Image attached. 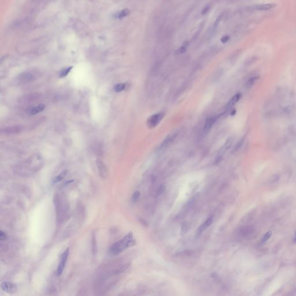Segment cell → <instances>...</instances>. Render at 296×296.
I'll use <instances>...</instances> for the list:
<instances>
[{
	"instance_id": "cell-8",
	"label": "cell",
	"mask_w": 296,
	"mask_h": 296,
	"mask_svg": "<svg viewBox=\"0 0 296 296\" xmlns=\"http://www.w3.org/2000/svg\"><path fill=\"white\" fill-rule=\"evenodd\" d=\"M1 287L3 291L9 294H13L17 291L16 285L12 282H3L1 285Z\"/></svg>"
},
{
	"instance_id": "cell-27",
	"label": "cell",
	"mask_w": 296,
	"mask_h": 296,
	"mask_svg": "<svg viewBox=\"0 0 296 296\" xmlns=\"http://www.w3.org/2000/svg\"><path fill=\"white\" fill-rule=\"evenodd\" d=\"M165 189V186L164 185H160L157 190V192H156L157 196H160L161 194H162V193L164 192Z\"/></svg>"
},
{
	"instance_id": "cell-6",
	"label": "cell",
	"mask_w": 296,
	"mask_h": 296,
	"mask_svg": "<svg viewBox=\"0 0 296 296\" xmlns=\"http://www.w3.org/2000/svg\"><path fill=\"white\" fill-rule=\"evenodd\" d=\"M96 164L100 176L103 179H106L109 175V171L104 163L100 159L96 160Z\"/></svg>"
},
{
	"instance_id": "cell-28",
	"label": "cell",
	"mask_w": 296,
	"mask_h": 296,
	"mask_svg": "<svg viewBox=\"0 0 296 296\" xmlns=\"http://www.w3.org/2000/svg\"><path fill=\"white\" fill-rule=\"evenodd\" d=\"M231 144H232V139L231 138H229L227 139V142H226L224 146V148L225 150H227L229 148L231 147Z\"/></svg>"
},
{
	"instance_id": "cell-5",
	"label": "cell",
	"mask_w": 296,
	"mask_h": 296,
	"mask_svg": "<svg viewBox=\"0 0 296 296\" xmlns=\"http://www.w3.org/2000/svg\"><path fill=\"white\" fill-rule=\"evenodd\" d=\"M276 5L275 4H258L253 6L249 7L247 8V11H268L275 8Z\"/></svg>"
},
{
	"instance_id": "cell-30",
	"label": "cell",
	"mask_w": 296,
	"mask_h": 296,
	"mask_svg": "<svg viewBox=\"0 0 296 296\" xmlns=\"http://www.w3.org/2000/svg\"><path fill=\"white\" fill-rule=\"evenodd\" d=\"M136 244V242L134 240H130V241H129V242L127 243V248H130V247H131V246H134Z\"/></svg>"
},
{
	"instance_id": "cell-18",
	"label": "cell",
	"mask_w": 296,
	"mask_h": 296,
	"mask_svg": "<svg viewBox=\"0 0 296 296\" xmlns=\"http://www.w3.org/2000/svg\"><path fill=\"white\" fill-rule=\"evenodd\" d=\"M204 25H205L204 21H202V22H201V24H200V25H199V27H198V28L197 31L195 33V34H194V35H193V37H192V40L193 41H196V40L198 38V37H199V35H200V33H201V32L202 31V29H203V28H204Z\"/></svg>"
},
{
	"instance_id": "cell-3",
	"label": "cell",
	"mask_w": 296,
	"mask_h": 296,
	"mask_svg": "<svg viewBox=\"0 0 296 296\" xmlns=\"http://www.w3.org/2000/svg\"><path fill=\"white\" fill-rule=\"evenodd\" d=\"M37 77V75L35 74L34 72L28 71V72H25L22 74H21L19 77H18V80L19 82L25 84L30 83L31 82H33L36 79Z\"/></svg>"
},
{
	"instance_id": "cell-9",
	"label": "cell",
	"mask_w": 296,
	"mask_h": 296,
	"mask_svg": "<svg viewBox=\"0 0 296 296\" xmlns=\"http://www.w3.org/2000/svg\"><path fill=\"white\" fill-rule=\"evenodd\" d=\"M176 137V134H169L165 139L163 141L160 145V149H165V148L171 145L172 144V143L174 142L175 138Z\"/></svg>"
},
{
	"instance_id": "cell-34",
	"label": "cell",
	"mask_w": 296,
	"mask_h": 296,
	"mask_svg": "<svg viewBox=\"0 0 296 296\" xmlns=\"http://www.w3.org/2000/svg\"><path fill=\"white\" fill-rule=\"evenodd\" d=\"M139 221H140L141 224L143 226H144V227H147L148 226H149V224H148V223H147V222H146L145 220H144V219H140Z\"/></svg>"
},
{
	"instance_id": "cell-31",
	"label": "cell",
	"mask_w": 296,
	"mask_h": 296,
	"mask_svg": "<svg viewBox=\"0 0 296 296\" xmlns=\"http://www.w3.org/2000/svg\"><path fill=\"white\" fill-rule=\"evenodd\" d=\"M256 59V57H250V58H249L248 60H247L246 62H245V64L246 65H250V64H252L253 63H254L255 62Z\"/></svg>"
},
{
	"instance_id": "cell-16",
	"label": "cell",
	"mask_w": 296,
	"mask_h": 296,
	"mask_svg": "<svg viewBox=\"0 0 296 296\" xmlns=\"http://www.w3.org/2000/svg\"><path fill=\"white\" fill-rule=\"evenodd\" d=\"M127 87L126 83H121L116 84L114 87V90L116 92H121L125 90H126Z\"/></svg>"
},
{
	"instance_id": "cell-32",
	"label": "cell",
	"mask_w": 296,
	"mask_h": 296,
	"mask_svg": "<svg viewBox=\"0 0 296 296\" xmlns=\"http://www.w3.org/2000/svg\"><path fill=\"white\" fill-rule=\"evenodd\" d=\"M7 238V234L4 232L3 231H1V232H0V240H1V241H5Z\"/></svg>"
},
{
	"instance_id": "cell-7",
	"label": "cell",
	"mask_w": 296,
	"mask_h": 296,
	"mask_svg": "<svg viewBox=\"0 0 296 296\" xmlns=\"http://www.w3.org/2000/svg\"><path fill=\"white\" fill-rule=\"evenodd\" d=\"M23 126L20 125L7 127L1 129V132L5 135H13L21 133L23 131Z\"/></svg>"
},
{
	"instance_id": "cell-25",
	"label": "cell",
	"mask_w": 296,
	"mask_h": 296,
	"mask_svg": "<svg viewBox=\"0 0 296 296\" xmlns=\"http://www.w3.org/2000/svg\"><path fill=\"white\" fill-rule=\"evenodd\" d=\"M188 224L186 223H184L183 224H182V227H181V232H180L181 235L183 236L185 234H186V233L188 231Z\"/></svg>"
},
{
	"instance_id": "cell-12",
	"label": "cell",
	"mask_w": 296,
	"mask_h": 296,
	"mask_svg": "<svg viewBox=\"0 0 296 296\" xmlns=\"http://www.w3.org/2000/svg\"><path fill=\"white\" fill-rule=\"evenodd\" d=\"M92 252L93 256L95 257L97 253V243L95 232H93L92 236Z\"/></svg>"
},
{
	"instance_id": "cell-22",
	"label": "cell",
	"mask_w": 296,
	"mask_h": 296,
	"mask_svg": "<svg viewBox=\"0 0 296 296\" xmlns=\"http://www.w3.org/2000/svg\"><path fill=\"white\" fill-rule=\"evenodd\" d=\"M188 46H189V42L188 41L185 42L184 44H183V45L180 48V49L178 50H177V53L179 54L184 53L186 51Z\"/></svg>"
},
{
	"instance_id": "cell-38",
	"label": "cell",
	"mask_w": 296,
	"mask_h": 296,
	"mask_svg": "<svg viewBox=\"0 0 296 296\" xmlns=\"http://www.w3.org/2000/svg\"><path fill=\"white\" fill-rule=\"evenodd\" d=\"M294 241H295V242H296V231H295V235H294Z\"/></svg>"
},
{
	"instance_id": "cell-13",
	"label": "cell",
	"mask_w": 296,
	"mask_h": 296,
	"mask_svg": "<svg viewBox=\"0 0 296 296\" xmlns=\"http://www.w3.org/2000/svg\"><path fill=\"white\" fill-rule=\"evenodd\" d=\"M214 118L212 117H208V119L206 120L205 124H204V132L207 133L210 130V129L214 123Z\"/></svg>"
},
{
	"instance_id": "cell-11",
	"label": "cell",
	"mask_w": 296,
	"mask_h": 296,
	"mask_svg": "<svg viewBox=\"0 0 296 296\" xmlns=\"http://www.w3.org/2000/svg\"><path fill=\"white\" fill-rule=\"evenodd\" d=\"M45 108V105L43 104H40L37 106L31 107L27 110V113L30 115H35L42 112Z\"/></svg>"
},
{
	"instance_id": "cell-15",
	"label": "cell",
	"mask_w": 296,
	"mask_h": 296,
	"mask_svg": "<svg viewBox=\"0 0 296 296\" xmlns=\"http://www.w3.org/2000/svg\"><path fill=\"white\" fill-rule=\"evenodd\" d=\"M241 97V94L240 93H237L236 94H235L231 100L230 101H229V102L228 103V107L230 108L231 106H233L235 104H236V102H237L240 98Z\"/></svg>"
},
{
	"instance_id": "cell-29",
	"label": "cell",
	"mask_w": 296,
	"mask_h": 296,
	"mask_svg": "<svg viewBox=\"0 0 296 296\" xmlns=\"http://www.w3.org/2000/svg\"><path fill=\"white\" fill-rule=\"evenodd\" d=\"M139 196H140V192L138 191L135 192L133 195V201L134 202H136L138 200Z\"/></svg>"
},
{
	"instance_id": "cell-23",
	"label": "cell",
	"mask_w": 296,
	"mask_h": 296,
	"mask_svg": "<svg viewBox=\"0 0 296 296\" xmlns=\"http://www.w3.org/2000/svg\"><path fill=\"white\" fill-rule=\"evenodd\" d=\"M240 54H241V51L240 50H236L234 53H233L232 54L231 56V58H230L231 61H232V62L235 61L236 59H237V58L240 56Z\"/></svg>"
},
{
	"instance_id": "cell-19",
	"label": "cell",
	"mask_w": 296,
	"mask_h": 296,
	"mask_svg": "<svg viewBox=\"0 0 296 296\" xmlns=\"http://www.w3.org/2000/svg\"><path fill=\"white\" fill-rule=\"evenodd\" d=\"M72 68H73V67L71 66V67H67L66 68L62 70L60 72V74H59V77L64 78V77H66V76H67L68 75V74L70 72V71H71V70L72 69Z\"/></svg>"
},
{
	"instance_id": "cell-1",
	"label": "cell",
	"mask_w": 296,
	"mask_h": 296,
	"mask_svg": "<svg viewBox=\"0 0 296 296\" xmlns=\"http://www.w3.org/2000/svg\"><path fill=\"white\" fill-rule=\"evenodd\" d=\"M133 234L130 232L125 237L114 244H113L109 249V253L113 255H117L121 253L125 249L127 248V243L130 240L133 239Z\"/></svg>"
},
{
	"instance_id": "cell-10",
	"label": "cell",
	"mask_w": 296,
	"mask_h": 296,
	"mask_svg": "<svg viewBox=\"0 0 296 296\" xmlns=\"http://www.w3.org/2000/svg\"><path fill=\"white\" fill-rule=\"evenodd\" d=\"M214 222V217L211 216L210 218L207 219L201 226H200L198 229L197 231V235H200L204 230L208 228Z\"/></svg>"
},
{
	"instance_id": "cell-26",
	"label": "cell",
	"mask_w": 296,
	"mask_h": 296,
	"mask_svg": "<svg viewBox=\"0 0 296 296\" xmlns=\"http://www.w3.org/2000/svg\"><path fill=\"white\" fill-rule=\"evenodd\" d=\"M271 235H272V232H271V231H268L267 233H266V234L264 235L263 238H262V240H261V242H265L267 241L268 240H269V239H270V238L271 237Z\"/></svg>"
},
{
	"instance_id": "cell-39",
	"label": "cell",
	"mask_w": 296,
	"mask_h": 296,
	"mask_svg": "<svg viewBox=\"0 0 296 296\" xmlns=\"http://www.w3.org/2000/svg\"><path fill=\"white\" fill-rule=\"evenodd\" d=\"M235 112H236V111H235V110H232V112H231V115H234V114L235 113Z\"/></svg>"
},
{
	"instance_id": "cell-33",
	"label": "cell",
	"mask_w": 296,
	"mask_h": 296,
	"mask_svg": "<svg viewBox=\"0 0 296 296\" xmlns=\"http://www.w3.org/2000/svg\"><path fill=\"white\" fill-rule=\"evenodd\" d=\"M210 9V7L209 6L205 7L202 9V12H201V14H202V15H205V14H206V13H208V12H209Z\"/></svg>"
},
{
	"instance_id": "cell-4",
	"label": "cell",
	"mask_w": 296,
	"mask_h": 296,
	"mask_svg": "<svg viewBox=\"0 0 296 296\" xmlns=\"http://www.w3.org/2000/svg\"><path fill=\"white\" fill-rule=\"evenodd\" d=\"M68 254H69V248H68L63 253V254L61 256L60 261V262H59L58 267H57V274L58 275H61L62 274L65 266H66L67 261V258H68Z\"/></svg>"
},
{
	"instance_id": "cell-21",
	"label": "cell",
	"mask_w": 296,
	"mask_h": 296,
	"mask_svg": "<svg viewBox=\"0 0 296 296\" xmlns=\"http://www.w3.org/2000/svg\"><path fill=\"white\" fill-rule=\"evenodd\" d=\"M130 12L129 9H123V11L120 12L119 14H118L117 17L119 19H123L124 17H126L127 16H128L130 14Z\"/></svg>"
},
{
	"instance_id": "cell-37",
	"label": "cell",
	"mask_w": 296,
	"mask_h": 296,
	"mask_svg": "<svg viewBox=\"0 0 296 296\" xmlns=\"http://www.w3.org/2000/svg\"><path fill=\"white\" fill-rule=\"evenodd\" d=\"M230 1L231 2H236V1H241V0H230Z\"/></svg>"
},
{
	"instance_id": "cell-14",
	"label": "cell",
	"mask_w": 296,
	"mask_h": 296,
	"mask_svg": "<svg viewBox=\"0 0 296 296\" xmlns=\"http://www.w3.org/2000/svg\"><path fill=\"white\" fill-rule=\"evenodd\" d=\"M68 173V171L67 170H64L61 173H59L58 175H57L56 177H54V178L52 180V182L53 183H58L60 182V181H62L64 177L65 176L67 175Z\"/></svg>"
},
{
	"instance_id": "cell-36",
	"label": "cell",
	"mask_w": 296,
	"mask_h": 296,
	"mask_svg": "<svg viewBox=\"0 0 296 296\" xmlns=\"http://www.w3.org/2000/svg\"><path fill=\"white\" fill-rule=\"evenodd\" d=\"M222 17H223L222 15H221L220 16H219L218 17V18L216 19V21H215V23H214V25H215V26H216V25H217L220 23V21H221V20L222 19Z\"/></svg>"
},
{
	"instance_id": "cell-2",
	"label": "cell",
	"mask_w": 296,
	"mask_h": 296,
	"mask_svg": "<svg viewBox=\"0 0 296 296\" xmlns=\"http://www.w3.org/2000/svg\"><path fill=\"white\" fill-rule=\"evenodd\" d=\"M165 115L164 112L158 113L151 116L147 121V126L149 128H153L157 126Z\"/></svg>"
},
{
	"instance_id": "cell-17",
	"label": "cell",
	"mask_w": 296,
	"mask_h": 296,
	"mask_svg": "<svg viewBox=\"0 0 296 296\" xmlns=\"http://www.w3.org/2000/svg\"><path fill=\"white\" fill-rule=\"evenodd\" d=\"M130 266H131V263H127L125 264L124 265L122 266V267H121L119 269H118L116 271H115L114 273V274H115V275L119 274L125 271L126 270H127L130 267Z\"/></svg>"
},
{
	"instance_id": "cell-35",
	"label": "cell",
	"mask_w": 296,
	"mask_h": 296,
	"mask_svg": "<svg viewBox=\"0 0 296 296\" xmlns=\"http://www.w3.org/2000/svg\"><path fill=\"white\" fill-rule=\"evenodd\" d=\"M229 39H230V36H229V35H226L223 36V37L222 38V39H221V41H222L223 43H226V42H227L229 40Z\"/></svg>"
},
{
	"instance_id": "cell-20",
	"label": "cell",
	"mask_w": 296,
	"mask_h": 296,
	"mask_svg": "<svg viewBox=\"0 0 296 296\" xmlns=\"http://www.w3.org/2000/svg\"><path fill=\"white\" fill-rule=\"evenodd\" d=\"M258 79L257 77H253V78H250L246 83L245 84V87L247 88H249L250 87H251L253 84L255 83V82L256 81V80Z\"/></svg>"
},
{
	"instance_id": "cell-24",
	"label": "cell",
	"mask_w": 296,
	"mask_h": 296,
	"mask_svg": "<svg viewBox=\"0 0 296 296\" xmlns=\"http://www.w3.org/2000/svg\"><path fill=\"white\" fill-rule=\"evenodd\" d=\"M244 138H241L237 143H236V144L235 145L234 149H233V152L237 151L240 149L244 142Z\"/></svg>"
}]
</instances>
